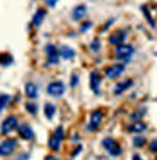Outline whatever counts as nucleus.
<instances>
[{"instance_id":"obj_1","label":"nucleus","mask_w":157,"mask_h":160,"mask_svg":"<svg viewBox=\"0 0 157 160\" xmlns=\"http://www.w3.org/2000/svg\"><path fill=\"white\" fill-rule=\"evenodd\" d=\"M63 138H64V128L63 127H58V128L54 131V134H52V137L50 138V141H48V147L51 148L52 152H58Z\"/></svg>"},{"instance_id":"obj_2","label":"nucleus","mask_w":157,"mask_h":160,"mask_svg":"<svg viewBox=\"0 0 157 160\" xmlns=\"http://www.w3.org/2000/svg\"><path fill=\"white\" fill-rule=\"evenodd\" d=\"M134 51L135 50L131 45H124V44L122 45H118V48H116V58L124 61V63H128L131 60Z\"/></svg>"},{"instance_id":"obj_3","label":"nucleus","mask_w":157,"mask_h":160,"mask_svg":"<svg viewBox=\"0 0 157 160\" xmlns=\"http://www.w3.org/2000/svg\"><path fill=\"white\" fill-rule=\"evenodd\" d=\"M17 146V141L15 138H7L0 143V156L2 157H6V156H10L15 148Z\"/></svg>"},{"instance_id":"obj_4","label":"nucleus","mask_w":157,"mask_h":160,"mask_svg":"<svg viewBox=\"0 0 157 160\" xmlns=\"http://www.w3.org/2000/svg\"><path fill=\"white\" fill-rule=\"evenodd\" d=\"M16 128H17V118L13 117V115H10V117H7V118L2 122V125H0V132L3 135H6V134H9V132L15 131Z\"/></svg>"},{"instance_id":"obj_5","label":"nucleus","mask_w":157,"mask_h":160,"mask_svg":"<svg viewBox=\"0 0 157 160\" xmlns=\"http://www.w3.org/2000/svg\"><path fill=\"white\" fill-rule=\"evenodd\" d=\"M66 92V84L63 82H51L47 86V93L52 98H60Z\"/></svg>"},{"instance_id":"obj_6","label":"nucleus","mask_w":157,"mask_h":160,"mask_svg":"<svg viewBox=\"0 0 157 160\" xmlns=\"http://www.w3.org/2000/svg\"><path fill=\"white\" fill-rule=\"evenodd\" d=\"M102 146L108 150V153H109L110 156H114V157H116V156H119L121 153H122V148H121V146H119L115 140H112V138H105L102 141Z\"/></svg>"},{"instance_id":"obj_7","label":"nucleus","mask_w":157,"mask_h":160,"mask_svg":"<svg viewBox=\"0 0 157 160\" xmlns=\"http://www.w3.org/2000/svg\"><path fill=\"white\" fill-rule=\"evenodd\" d=\"M103 118V112L101 109H96L90 114V119H89V125H87V131H96Z\"/></svg>"},{"instance_id":"obj_8","label":"nucleus","mask_w":157,"mask_h":160,"mask_svg":"<svg viewBox=\"0 0 157 160\" xmlns=\"http://www.w3.org/2000/svg\"><path fill=\"white\" fill-rule=\"evenodd\" d=\"M125 72V64H114L105 70V74L108 79H116L119 77L122 73Z\"/></svg>"},{"instance_id":"obj_9","label":"nucleus","mask_w":157,"mask_h":160,"mask_svg":"<svg viewBox=\"0 0 157 160\" xmlns=\"http://www.w3.org/2000/svg\"><path fill=\"white\" fill-rule=\"evenodd\" d=\"M17 134H19V137L23 140H32L34 138V131H32V128H31L28 124H22V125H17Z\"/></svg>"},{"instance_id":"obj_10","label":"nucleus","mask_w":157,"mask_h":160,"mask_svg":"<svg viewBox=\"0 0 157 160\" xmlns=\"http://www.w3.org/2000/svg\"><path fill=\"white\" fill-rule=\"evenodd\" d=\"M125 38H127V32L122 29H118V31H115L114 34L110 35V38H109V42L112 44V45H122L124 41H125Z\"/></svg>"},{"instance_id":"obj_11","label":"nucleus","mask_w":157,"mask_h":160,"mask_svg":"<svg viewBox=\"0 0 157 160\" xmlns=\"http://www.w3.org/2000/svg\"><path fill=\"white\" fill-rule=\"evenodd\" d=\"M86 15H87V8H86L85 4H77L71 12V18L74 21H81Z\"/></svg>"},{"instance_id":"obj_12","label":"nucleus","mask_w":157,"mask_h":160,"mask_svg":"<svg viewBox=\"0 0 157 160\" xmlns=\"http://www.w3.org/2000/svg\"><path fill=\"white\" fill-rule=\"evenodd\" d=\"M45 16H47V10L42 8H39L37 12H35L34 18H32V25L35 26V28H39V26L42 25L44 19H45Z\"/></svg>"},{"instance_id":"obj_13","label":"nucleus","mask_w":157,"mask_h":160,"mask_svg":"<svg viewBox=\"0 0 157 160\" xmlns=\"http://www.w3.org/2000/svg\"><path fill=\"white\" fill-rule=\"evenodd\" d=\"M99 86H101V74L98 72L90 73V88L96 95H99Z\"/></svg>"},{"instance_id":"obj_14","label":"nucleus","mask_w":157,"mask_h":160,"mask_svg":"<svg viewBox=\"0 0 157 160\" xmlns=\"http://www.w3.org/2000/svg\"><path fill=\"white\" fill-rule=\"evenodd\" d=\"M132 86V80L131 79H127L124 80V82H119V83H116V86H115L114 89V93L118 96V95H122L125 90H127L128 88H131Z\"/></svg>"},{"instance_id":"obj_15","label":"nucleus","mask_w":157,"mask_h":160,"mask_svg":"<svg viewBox=\"0 0 157 160\" xmlns=\"http://www.w3.org/2000/svg\"><path fill=\"white\" fill-rule=\"evenodd\" d=\"M58 54L63 60H71V58H74L76 51L73 50V48H70V47H67V45H63L58 50Z\"/></svg>"},{"instance_id":"obj_16","label":"nucleus","mask_w":157,"mask_h":160,"mask_svg":"<svg viewBox=\"0 0 157 160\" xmlns=\"http://www.w3.org/2000/svg\"><path fill=\"white\" fill-rule=\"evenodd\" d=\"M25 95L31 99H37L38 98V88H37V84L32 83V82H28L25 84Z\"/></svg>"},{"instance_id":"obj_17","label":"nucleus","mask_w":157,"mask_h":160,"mask_svg":"<svg viewBox=\"0 0 157 160\" xmlns=\"http://www.w3.org/2000/svg\"><path fill=\"white\" fill-rule=\"evenodd\" d=\"M127 130L130 132H143V131L147 130V124H144V122H141V121H135L132 125H128Z\"/></svg>"},{"instance_id":"obj_18","label":"nucleus","mask_w":157,"mask_h":160,"mask_svg":"<svg viewBox=\"0 0 157 160\" xmlns=\"http://www.w3.org/2000/svg\"><path fill=\"white\" fill-rule=\"evenodd\" d=\"M13 64V57L9 52H2L0 54V66L2 67H9Z\"/></svg>"},{"instance_id":"obj_19","label":"nucleus","mask_w":157,"mask_h":160,"mask_svg":"<svg viewBox=\"0 0 157 160\" xmlns=\"http://www.w3.org/2000/svg\"><path fill=\"white\" fill-rule=\"evenodd\" d=\"M44 114H45V117H47L48 119H52L55 115V106L52 105V103H45V106H44Z\"/></svg>"},{"instance_id":"obj_20","label":"nucleus","mask_w":157,"mask_h":160,"mask_svg":"<svg viewBox=\"0 0 157 160\" xmlns=\"http://www.w3.org/2000/svg\"><path fill=\"white\" fill-rule=\"evenodd\" d=\"M25 108H26V111H28L31 115H37V112H38V106L35 105V103H32V102H26Z\"/></svg>"},{"instance_id":"obj_21","label":"nucleus","mask_w":157,"mask_h":160,"mask_svg":"<svg viewBox=\"0 0 157 160\" xmlns=\"http://www.w3.org/2000/svg\"><path fill=\"white\" fill-rule=\"evenodd\" d=\"M9 101H10V96H9V95H0V112L7 106Z\"/></svg>"},{"instance_id":"obj_22","label":"nucleus","mask_w":157,"mask_h":160,"mask_svg":"<svg viewBox=\"0 0 157 160\" xmlns=\"http://www.w3.org/2000/svg\"><path fill=\"white\" fill-rule=\"evenodd\" d=\"M143 12H144V16H145V19H147V21H149V23H150V26H151V28H154V19L153 18H151V15H150V12H149V9L145 8V6H143Z\"/></svg>"},{"instance_id":"obj_23","label":"nucleus","mask_w":157,"mask_h":160,"mask_svg":"<svg viewBox=\"0 0 157 160\" xmlns=\"http://www.w3.org/2000/svg\"><path fill=\"white\" fill-rule=\"evenodd\" d=\"M144 114H145L144 108H143V109H140V111H135V112H132V114H131V119H132V121H140V118Z\"/></svg>"},{"instance_id":"obj_24","label":"nucleus","mask_w":157,"mask_h":160,"mask_svg":"<svg viewBox=\"0 0 157 160\" xmlns=\"http://www.w3.org/2000/svg\"><path fill=\"white\" fill-rule=\"evenodd\" d=\"M132 144H134V147H143L145 144V138H143V137H135V138L132 140Z\"/></svg>"},{"instance_id":"obj_25","label":"nucleus","mask_w":157,"mask_h":160,"mask_svg":"<svg viewBox=\"0 0 157 160\" xmlns=\"http://www.w3.org/2000/svg\"><path fill=\"white\" fill-rule=\"evenodd\" d=\"M45 52H47V55L57 54V52H58V50H57V47H55V45H52V44H48V45L45 47Z\"/></svg>"},{"instance_id":"obj_26","label":"nucleus","mask_w":157,"mask_h":160,"mask_svg":"<svg viewBox=\"0 0 157 160\" xmlns=\"http://www.w3.org/2000/svg\"><path fill=\"white\" fill-rule=\"evenodd\" d=\"M58 57L60 54H50L48 55V64H58Z\"/></svg>"},{"instance_id":"obj_27","label":"nucleus","mask_w":157,"mask_h":160,"mask_svg":"<svg viewBox=\"0 0 157 160\" xmlns=\"http://www.w3.org/2000/svg\"><path fill=\"white\" fill-rule=\"evenodd\" d=\"M90 48H92V51H95V52L99 51V48H101V41H99L98 38L93 39V41L90 42Z\"/></svg>"},{"instance_id":"obj_28","label":"nucleus","mask_w":157,"mask_h":160,"mask_svg":"<svg viewBox=\"0 0 157 160\" xmlns=\"http://www.w3.org/2000/svg\"><path fill=\"white\" fill-rule=\"evenodd\" d=\"M77 84H79V76H77V73H73L71 79H70V86H71V88H76Z\"/></svg>"},{"instance_id":"obj_29","label":"nucleus","mask_w":157,"mask_h":160,"mask_svg":"<svg viewBox=\"0 0 157 160\" xmlns=\"http://www.w3.org/2000/svg\"><path fill=\"white\" fill-rule=\"evenodd\" d=\"M90 26H92V22H85V23L80 26V31H81V32H85V31L89 29Z\"/></svg>"},{"instance_id":"obj_30","label":"nucleus","mask_w":157,"mask_h":160,"mask_svg":"<svg viewBox=\"0 0 157 160\" xmlns=\"http://www.w3.org/2000/svg\"><path fill=\"white\" fill-rule=\"evenodd\" d=\"M150 150L151 152H157V140H153L151 144H150Z\"/></svg>"},{"instance_id":"obj_31","label":"nucleus","mask_w":157,"mask_h":160,"mask_svg":"<svg viewBox=\"0 0 157 160\" xmlns=\"http://www.w3.org/2000/svg\"><path fill=\"white\" fill-rule=\"evenodd\" d=\"M80 152H81V146H79V147H77L76 150H74V152L71 153V157H76V156H77V154H79V153H80Z\"/></svg>"},{"instance_id":"obj_32","label":"nucleus","mask_w":157,"mask_h":160,"mask_svg":"<svg viewBox=\"0 0 157 160\" xmlns=\"http://www.w3.org/2000/svg\"><path fill=\"white\" fill-rule=\"evenodd\" d=\"M45 2H47V6H50V8H54L57 3V0H45Z\"/></svg>"},{"instance_id":"obj_33","label":"nucleus","mask_w":157,"mask_h":160,"mask_svg":"<svg viewBox=\"0 0 157 160\" xmlns=\"http://www.w3.org/2000/svg\"><path fill=\"white\" fill-rule=\"evenodd\" d=\"M29 157V154H23V156H17V160H26Z\"/></svg>"},{"instance_id":"obj_34","label":"nucleus","mask_w":157,"mask_h":160,"mask_svg":"<svg viewBox=\"0 0 157 160\" xmlns=\"http://www.w3.org/2000/svg\"><path fill=\"white\" fill-rule=\"evenodd\" d=\"M132 160H143V159H141V156H140V154H137V153H135V154L132 156Z\"/></svg>"},{"instance_id":"obj_35","label":"nucleus","mask_w":157,"mask_h":160,"mask_svg":"<svg viewBox=\"0 0 157 160\" xmlns=\"http://www.w3.org/2000/svg\"><path fill=\"white\" fill-rule=\"evenodd\" d=\"M45 160H58L57 157H54V156H47L45 157Z\"/></svg>"},{"instance_id":"obj_36","label":"nucleus","mask_w":157,"mask_h":160,"mask_svg":"<svg viewBox=\"0 0 157 160\" xmlns=\"http://www.w3.org/2000/svg\"><path fill=\"white\" fill-rule=\"evenodd\" d=\"M76 140H79V134H74V137H73V141H76Z\"/></svg>"},{"instance_id":"obj_37","label":"nucleus","mask_w":157,"mask_h":160,"mask_svg":"<svg viewBox=\"0 0 157 160\" xmlns=\"http://www.w3.org/2000/svg\"><path fill=\"white\" fill-rule=\"evenodd\" d=\"M154 160H157V157H156V159H154Z\"/></svg>"}]
</instances>
